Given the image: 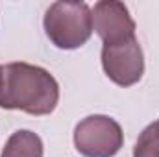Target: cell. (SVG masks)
<instances>
[{"mask_svg": "<svg viewBox=\"0 0 159 157\" xmlns=\"http://www.w3.org/2000/svg\"><path fill=\"white\" fill-rule=\"evenodd\" d=\"M59 102V85L43 67L15 61L0 65V107L34 117L50 115Z\"/></svg>", "mask_w": 159, "mask_h": 157, "instance_id": "cell-1", "label": "cell"}, {"mask_svg": "<svg viewBox=\"0 0 159 157\" xmlns=\"http://www.w3.org/2000/svg\"><path fill=\"white\" fill-rule=\"evenodd\" d=\"M44 34L61 50H76L93 35L91 7L85 2H54L43 19Z\"/></svg>", "mask_w": 159, "mask_h": 157, "instance_id": "cell-2", "label": "cell"}, {"mask_svg": "<svg viewBox=\"0 0 159 157\" xmlns=\"http://www.w3.org/2000/svg\"><path fill=\"white\" fill-rule=\"evenodd\" d=\"M122 144V128L107 115H89L74 128V146L83 157H115Z\"/></svg>", "mask_w": 159, "mask_h": 157, "instance_id": "cell-3", "label": "cell"}, {"mask_svg": "<svg viewBox=\"0 0 159 157\" xmlns=\"http://www.w3.org/2000/svg\"><path fill=\"white\" fill-rule=\"evenodd\" d=\"M102 67L106 76L120 87L135 85L144 74V54L137 37L102 46Z\"/></svg>", "mask_w": 159, "mask_h": 157, "instance_id": "cell-4", "label": "cell"}, {"mask_svg": "<svg viewBox=\"0 0 159 157\" xmlns=\"http://www.w3.org/2000/svg\"><path fill=\"white\" fill-rule=\"evenodd\" d=\"M93 30L104 44H115L135 37V20L119 0H100L91 9Z\"/></svg>", "mask_w": 159, "mask_h": 157, "instance_id": "cell-5", "label": "cell"}, {"mask_svg": "<svg viewBox=\"0 0 159 157\" xmlns=\"http://www.w3.org/2000/svg\"><path fill=\"white\" fill-rule=\"evenodd\" d=\"M44 146L37 133L30 129H19L11 133L2 150V157H43Z\"/></svg>", "mask_w": 159, "mask_h": 157, "instance_id": "cell-6", "label": "cell"}, {"mask_svg": "<svg viewBox=\"0 0 159 157\" xmlns=\"http://www.w3.org/2000/svg\"><path fill=\"white\" fill-rule=\"evenodd\" d=\"M133 157H159V118L141 131L133 148Z\"/></svg>", "mask_w": 159, "mask_h": 157, "instance_id": "cell-7", "label": "cell"}]
</instances>
